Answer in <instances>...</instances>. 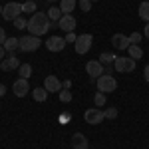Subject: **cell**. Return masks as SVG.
Instances as JSON below:
<instances>
[{
	"instance_id": "9",
	"label": "cell",
	"mask_w": 149,
	"mask_h": 149,
	"mask_svg": "<svg viewBox=\"0 0 149 149\" xmlns=\"http://www.w3.org/2000/svg\"><path fill=\"white\" fill-rule=\"evenodd\" d=\"M66 38H62V36H52V38H48L46 42V48L50 52H62L64 48H66Z\"/></svg>"
},
{
	"instance_id": "19",
	"label": "cell",
	"mask_w": 149,
	"mask_h": 149,
	"mask_svg": "<svg viewBox=\"0 0 149 149\" xmlns=\"http://www.w3.org/2000/svg\"><path fill=\"white\" fill-rule=\"evenodd\" d=\"M74 8H76V0H62V2H60V10H62V14H70Z\"/></svg>"
},
{
	"instance_id": "22",
	"label": "cell",
	"mask_w": 149,
	"mask_h": 149,
	"mask_svg": "<svg viewBox=\"0 0 149 149\" xmlns=\"http://www.w3.org/2000/svg\"><path fill=\"white\" fill-rule=\"evenodd\" d=\"M139 18L149 22V2H145V0L139 4Z\"/></svg>"
},
{
	"instance_id": "7",
	"label": "cell",
	"mask_w": 149,
	"mask_h": 149,
	"mask_svg": "<svg viewBox=\"0 0 149 149\" xmlns=\"http://www.w3.org/2000/svg\"><path fill=\"white\" fill-rule=\"evenodd\" d=\"M40 44H42V42H40L38 36L30 34V36H22V38H20V50H22V52H36Z\"/></svg>"
},
{
	"instance_id": "43",
	"label": "cell",
	"mask_w": 149,
	"mask_h": 149,
	"mask_svg": "<svg viewBox=\"0 0 149 149\" xmlns=\"http://www.w3.org/2000/svg\"><path fill=\"white\" fill-rule=\"evenodd\" d=\"M34 2H36V0H34Z\"/></svg>"
},
{
	"instance_id": "12",
	"label": "cell",
	"mask_w": 149,
	"mask_h": 149,
	"mask_svg": "<svg viewBox=\"0 0 149 149\" xmlns=\"http://www.w3.org/2000/svg\"><path fill=\"white\" fill-rule=\"evenodd\" d=\"M44 88L48 90V93L50 92H62L64 90V86H62V81L58 80L56 76H46V80H44Z\"/></svg>"
},
{
	"instance_id": "4",
	"label": "cell",
	"mask_w": 149,
	"mask_h": 149,
	"mask_svg": "<svg viewBox=\"0 0 149 149\" xmlns=\"http://www.w3.org/2000/svg\"><path fill=\"white\" fill-rule=\"evenodd\" d=\"M113 68L119 72V74H129V72H133L135 70V60L129 56H123V58H115L113 62Z\"/></svg>"
},
{
	"instance_id": "1",
	"label": "cell",
	"mask_w": 149,
	"mask_h": 149,
	"mask_svg": "<svg viewBox=\"0 0 149 149\" xmlns=\"http://www.w3.org/2000/svg\"><path fill=\"white\" fill-rule=\"evenodd\" d=\"M28 30L32 36H44L50 30V18H48L46 12H34L28 20Z\"/></svg>"
},
{
	"instance_id": "34",
	"label": "cell",
	"mask_w": 149,
	"mask_h": 149,
	"mask_svg": "<svg viewBox=\"0 0 149 149\" xmlns=\"http://www.w3.org/2000/svg\"><path fill=\"white\" fill-rule=\"evenodd\" d=\"M143 78H145V81H149V64L145 66V70H143Z\"/></svg>"
},
{
	"instance_id": "14",
	"label": "cell",
	"mask_w": 149,
	"mask_h": 149,
	"mask_svg": "<svg viewBox=\"0 0 149 149\" xmlns=\"http://www.w3.org/2000/svg\"><path fill=\"white\" fill-rule=\"evenodd\" d=\"M111 44H113V48H117V50H127V48L131 46V42H129V36H123V34H115V36H111Z\"/></svg>"
},
{
	"instance_id": "30",
	"label": "cell",
	"mask_w": 149,
	"mask_h": 149,
	"mask_svg": "<svg viewBox=\"0 0 149 149\" xmlns=\"http://www.w3.org/2000/svg\"><path fill=\"white\" fill-rule=\"evenodd\" d=\"M141 38H143V34H139V32H133V34L129 36V42H131V44H139V42H141Z\"/></svg>"
},
{
	"instance_id": "8",
	"label": "cell",
	"mask_w": 149,
	"mask_h": 149,
	"mask_svg": "<svg viewBox=\"0 0 149 149\" xmlns=\"http://www.w3.org/2000/svg\"><path fill=\"white\" fill-rule=\"evenodd\" d=\"M86 72H88V76H90L92 80H97L100 76H103V64L100 60H90V62L86 64Z\"/></svg>"
},
{
	"instance_id": "21",
	"label": "cell",
	"mask_w": 149,
	"mask_h": 149,
	"mask_svg": "<svg viewBox=\"0 0 149 149\" xmlns=\"http://www.w3.org/2000/svg\"><path fill=\"white\" fill-rule=\"evenodd\" d=\"M115 54H111V52H102V56H100V62H102L103 66H111L115 62Z\"/></svg>"
},
{
	"instance_id": "28",
	"label": "cell",
	"mask_w": 149,
	"mask_h": 149,
	"mask_svg": "<svg viewBox=\"0 0 149 149\" xmlns=\"http://www.w3.org/2000/svg\"><path fill=\"white\" fill-rule=\"evenodd\" d=\"M103 115H105V119H115L117 117V107H107L103 111Z\"/></svg>"
},
{
	"instance_id": "31",
	"label": "cell",
	"mask_w": 149,
	"mask_h": 149,
	"mask_svg": "<svg viewBox=\"0 0 149 149\" xmlns=\"http://www.w3.org/2000/svg\"><path fill=\"white\" fill-rule=\"evenodd\" d=\"M76 40H78V36L74 34V32H68V36H66V42L70 44V42H76Z\"/></svg>"
},
{
	"instance_id": "11",
	"label": "cell",
	"mask_w": 149,
	"mask_h": 149,
	"mask_svg": "<svg viewBox=\"0 0 149 149\" xmlns=\"http://www.w3.org/2000/svg\"><path fill=\"white\" fill-rule=\"evenodd\" d=\"M12 92H14V95H18V97H24L26 93L30 92V84H28V80H24V78L16 80L14 84H12Z\"/></svg>"
},
{
	"instance_id": "18",
	"label": "cell",
	"mask_w": 149,
	"mask_h": 149,
	"mask_svg": "<svg viewBox=\"0 0 149 149\" xmlns=\"http://www.w3.org/2000/svg\"><path fill=\"white\" fill-rule=\"evenodd\" d=\"M32 97L36 102H46L48 100V90L46 88H34L32 90Z\"/></svg>"
},
{
	"instance_id": "13",
	"label": "cell",
	"mask_w": 149,
	"mask_h": 149,
	"mask_svg": "<svg viewBox=\"0 0 149 149\" xmlns=\"http://www.w3.org/2000/svg\"><path fill=\"white\" fill-rule=\"evenodd\" d=\"M16 68H20V60L14 56V54H10L6 60L0 62V70L2 72H10V70H16Z\"/></svg>"
},
{
	"instance_id": "39",
	"label": "cell",
	"mask_w": 149,
	"mask_h": 149,
	"mask_svg": "<svg viewBox=\"0 0 149 149\" xmlns=\"http://www.w3.org/2000/svg\"><path fill=\"white\" fill-rule=\"evenodd\" d=\"M2 10H4V6H0V16H2Z\"/></svg>"
},
{
	"instance_id": "38",
	"label": "cell",
	"mask_w": 149,
	"mask_h": 149,
	"mask_svg": "<svg viewBox=\"0 0 149 149\" xmlns=\"http://www.w3.org/2000/svg\"><path fill=\"white\" fill-rule=\"evenodd\" d=\"M4 93H6V88H4V86H2V84H0V97H2V95H4Z\"/></svg>"
},
{
	"instance_id": "25",
	"label": "cell",
	"mask_w": 149,
	"mask_h": 149,
	"mask_svg": "<svg viewBox=\"0 0 149 149\" xmlns=\"http://www.w3.org/2000/svg\"><path fill=\"white\" fill-rule=\"evenodd\" d=\"M22 12H30V14H34V12H36V2H34V0L24 2V4H22Z\"/></svg>"
},
{
	"instance_id": "32",
	"label": "cell",
	"mask_w": 149,
	"mask_h": 149,
	"mask_svg": "<svg viewBox=\"0 0 149 149\" xmlns=\"http://www.w3.org/2000/svg\"><path fill=\"white\" fill-rule=\"evenodd\" d=\"M6 42V32H4V28H0V46Z\"/></svg>"
},
{
	"instance_id": "36",
	"label": "cell",
	"mask_w": 149,
	"mask_h": 149,
	"mask_svg": "<svg viewBox=\"0 0 149 149\" xmlns=\"http://www.w3.org/2000/svg\"><path fill=\"white\" fill-rule=\"evenodd\" d=\"M62 86H64L66 90H70V88H72V80H66V81H64V84H62Z\"/></svg>"
},
{
	"instance_id": "15",
	"label": "cell",
	"mask_w": 149,
	"mask_h": 149,
	"mask_svg": "<svg viewBox=\"0 0 149 149\" xmlns=\"http://www.w3.org/2000/svg\"><path fill=\"white\" fill-rule=\"evenodd\" d=\"M72 147L74 149H90V143L84 133H74L72 135Z\"/></svg>"
},
{
	"instance_id": "5",
	"label": "cell",
	"mask_w": 149,
	"mask_h": 149,
	"mask_svg": "<svg viewBox=\"0 0 149 149\" xmlns=\"http://www.w3.org/2000/svg\"><path fill=\"white\" fill-rule=\"evenodd\" d=\"M92 44H93V36L92 34H81V36H78V40L74 42V46H76V52H78V54H86V52H90V50H92Z\"/></svg>"
},
{
	"instance_id": "27",
	"label": "cell",
	"mask_w": 149,
	"mask_h": 149,
	"mask_svg": "<svg viewBox=\"0 0 149 149\" xmlns=\"http://www.w3.org/2000/svg\"><path fill=\"white\" fill-rule=\"evenodd\" d=\"M14 26H16L18 30H24V28H28V20H24L22 16H18V18L14 20Z\"/></svg>"
},
{
	"instance_id": "6",
	"label": "cell",
	"mask_w": 149,
	"mask_h": 149,
	"mask_svg": "<svg viewBox=\"0 0 149 149\" xmlns=\"http://www.w3.org/2000/svg\"><path fill=\"white\" fill-rule=\"evenodd\" d=\"M84 119H86V123H90V125H97V123H102L103 119H105V115H103V111L100 107H90V109H86Z\"/></svg>"
},
{
	"instance_id": "42",
	"label": "cell",
	"mask_w": 149,
	"mask_h": 149,
	"mask_svg": "<svg viewBox=\"0 0 149 149\" xmlns=\"http://www.w3.org/2000/svg\"><path fill=\"white\" fill-rule=\"evenodd\" d=\"M145 2H149V0H145Z\"/></svg>"
},
{
	"instance_id": "26",
	"label": "cell",
	"mask_w": 149,
	"mask_h": 149,
	"mask_svg": "<svg viewBox=\"0 0 149 149\" xmlns=\"http://www.w3.org/2000/svg\"><path fill=\"white\" fill-rule=\"evenodd\" d=\"M60 102H62V103H68V102H72V92L64 88V90L60 92Z\"/></svg>"
},
{
	"instance_id": "41",
	"label": "cell",
	"mask_w": 149,
	"mask_h": 149,
	"mask_svg": "<svg viewBox=\"0 0 149 149\" xmlns=\"http://www.w3.org/2000/svg\"><path fill=\"white\" fill-rule=\"evenodd\" d=\"M92 2H97V0H92Z\"/></svg>"
},
{
	"instance_id": "29",
	"label": "cell",
	"mask_w": 149,
	"mask_h": 149,
	"mask_svg": "<svg viewBox=\"0 0 149 149\" xmlns=\"http://www.w3.org/2000/svg\"><path fill=\"white\" fill-rule=\"evenodd\" d=\"M80 8L81 12H90L92 10V0H80Z\"/></svg>"
},
{
	"instance_id": "3",
	"label": "cell",
	"mask_w": 149,
	"mask_h": 149,
	"mask_svg": "<svg viewBox=\"0 0 149 149\" xmlns=\"http://www.w3.org/2000/svg\"><path fill=\"white\" fill-rule=\"evenodd\" d=\"M18 16H22V4L20 2H6V6L2 10V18L8 22H14Z\"/></svg>"
},
{
	"instance_id": "16",
	"label": "cell",
	"mask_w": 149,
	"mask_h": 149,
	"mask_svg": "<svg viewBox=\"0 0 149 149\" xmlns=\"http://www.w3.org/2000/svg\"><path fill=\"white\" fill-rule=\"evenodd\" d=\"M2 46H4V50H6V52L14 54L16 50H20V38H14V36H10V38H6V42H4Z\"/></svg>"
},
{
	"instance_id": "40",
	"label": "cell",
	"mask_w": 149,
	"mask_h": 149,
	"mask_svg": "<svg viewBox=\"0 0 149 149\" xmlns=\"http://www.w3.org/2000/svg\"><path fill=\"white\" fill-rule=\"evenodd\" d=\"M48 2H52V4H54V2H56V0H48Z\"/></svg>"
},
{
	"instance_id": "35",
	"label": "cell",
	"mask_w": 149,
	"mask_h": 149,
	"mask_svg": "<svg viewBox=\"0 0 149 149\" xmlns=\"http://www.w3.org/2000/svg\"><path fill=\"white\" fill-rule=\"evenodd\" d=\"M143 36H145V38L149 40V22L145 24V28H143Z\"/></svg>"
},
{
	"instance_id": "37",
	"label": "cell",
	"mask_w": 149,
	"mask_h": 149,
	"mask_svg": "<svg viewBox=\"0 0 149 149\" xmlns=\"http://www.w3.org/2000/svg\"><path fill=\"white\" fill-rule=\"evenodd\" d=\"M4 56H6V50H4V46H0V60H4Z\"/></svg>"
},
{
	"instance_id": "10",
	"label": "cell",
	"mask_w": 149,
	"mask_h": 149,
	"mask_svg": "<svg viewBox=\"0 0 149 149\" xmlns=\"http://www.w3.org/2000/svg\"><path fill=\"white\" fill-rule=\"evenodd\" d=\"M76 18L72 16V14H64L62 18H60V22H58V28L60 30H64V32H74L76 30Z\"/></svg>"
},
{
	"instance_id": "33",
	"label": "cell",
	"mask_w": 149,
	"mask_h": 149,
	"mask_svg": "<svg viewBox=\"0 0 149 149\" xmlns=\"http://www.w3.org/2000/svg\"><path fill=\"white\" fill-rule=\"evenodd\" d=\"M113 64H111V66H109V68H105V70H103V74H105V76H111V74H113Z\"/></svg>"
},
{
	"instance_id": "24",
	"label": "cell",
	"mask_w": 149,
	"mask_h": 149,
	"mask_svg": "<svg viewBox=\"0 0 149 149\" xmlns=\"http://www.w3.org/2000/svg\"><path fill=\"white\" fill-rule=\"evenodd\" d=\"M93 103H95V107H102V105H105V93L97 92L95 95H93Z\"/></svg>"
},
{
	"instance_id": "20",
	"label": "cell",
	"mask_w": 149,
	"mask_h": 149,
	"mask_svg": "<svg viewBox=\"0 0 149 149\" xmlns=\"http://www.w3.org/2000/svg\"><path fill=\"white\" fill-rule=\"evenodd\" d=\"M127 52H129V58H133V60H141V56H143V50L137 44H131L127 48Z\"/></svg>"
},
{
	"instance_id": "23",
	"label": "cell",
	"mask_w": 149,
	"mask_h": 149,
	"mask_svg": "<svg viewBox=\"0 0 149 149\" xmlns=\"http://www.w3.org/2000/svg\"><path fill=\"white\" fill-rule=\"evenodd\" d=\"M18 74H20V78L28 80V78L32 76V66H30V64H20V68H18Z\"/></svg>"
},
{
	"instance_id": "2",
	"label": "cell",
	"mask_w": 149,
	"mask_h": 149,
	"mask_svg": "<svg viewBox=\"0 0 149 149\" xmlns=\"http://www.w3.org/2000/svg\"><path fill=\"white\" fill-rule=\"evenodd\" d=\"M95 84H97V92L102 93H111L117 90V80H115L113 76H100L97 80H95Z\"/></svg>"
},
{
	"instance_id": "17",
	"label": "cell",
	"mask_w": 149,
	"mask_h": 149,
	"mask_svg": "<svg viewBox=\"0 0 149 149\" xmlns=\"http://www.w3.org/2000/svg\"><path fill=\"white\" fill-rule=\"evenodd\" d=\"M46 14H48V18H50V22H54V24H58V22H60V18L64 16V14H62V10H60L58 6H52Z\"/></svg>"
}]
</instances>
